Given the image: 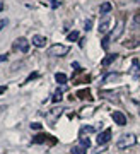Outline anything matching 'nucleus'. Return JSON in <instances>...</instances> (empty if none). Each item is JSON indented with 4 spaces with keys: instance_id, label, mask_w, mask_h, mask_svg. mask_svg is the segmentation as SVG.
<instances>
[{
    "instance_id": "obj_1",
    "label": "nucleus",
    "mask_w": 140,
    "mask_h": 154,
    "mask_svg": "<svg viewBox=\"0 0 140 154\" xmlns=\"http://www.w3.org/2000/svg\"><path fill=\"white\" fill-rule=\"evenodd\" d=\"M135 135L133 134H123V135H120L118 137V142H116V147L118 149H128V147H132L135 144Z\"/></svg>"
},
{
    "instance_id": "obj_2",
    "label": "nucleus",
    "mask_w": 140,
    "mask_h": 154,
    "mask_svg": "<svg viewBox=\"0 0 140 154\" xmlns=\"http://www.w3.org/2000/svg\"><path fill=\"white\" fill-rule=\"evenodd\" d=\"M68 51H70V48L67 46V45L56 43V45H51V46L48 48V55L50 57H65Z\"/></svg>"
},
{
    "instance_id": "obj_3",
    "label": "nucleus",
    "mask_w": 140,
    "mask_h": 154,
    "mask_svg": "<svg viewBox=\"0 0 140 154\" xmlns=\"http://www.w3.org/2000/svg\"><path fill=\"white\" fill-rule=\"evenodd\" d=\"M123 28H125V21H123V19H120V21L116 22L114 29L111 31V33H109V39H111V41L118 39L120 36H121V33H123Z\"/></svg>"
},
{
    "instance_id": "obj_4",
    "label": "nucleus",
    "mask_w": 140,
    "mask_h": 154,
    "mask_svg": "<svg viewBox=\"0 0 140 154\" xmlns=\"http://www.w3.org/2000/svg\"><path fill=\"white\" fill-rule=\"evenodd\" d=\"M14 50L17 51H22V53H27L29 51V41L26 38H17L14 41Z\"/></svg>"
},
{
    "instance_id": "obj_5",
    "label": "nucleus",
    "mask_w": 140,
    "mask_h": 154,
    "mask_svg": "<svg viewBox=\"0 0 140 154\" xmlns=\"http://www.w3.org/2000/svg\"><path fill=\"white\" fill-rule=\"evenodd\" d=\"M109 139H111V128H106L104 132H101V134H99V135H97L96 142L99 144V146H102V144L109 142Z\"/></svg>"
},
{
    "instance_id": "obj_6",
    "label": "nucleus",
    "mask_w": 140,
    "mask_h": 154,
    "mask_svg": "<svg viewBox=\"0 0 140 154\" xmlns=\"http://www.w3.org/2000/svg\"><path fill=\"white\" fill-rule=\"evenodd\" d=\"M108 31H109V14H104V17H102L101 22H99V33L106 34Z\"/></svg>"
},
{
    "instance_id": "obj_7",
    "label": "nucleus",
    "mask_w": 140,
    "mask_h": 154,
    "mask_svg": "<svg viewBox=\"0 0 140 154\" xmlns=\"http://www.w3.org/2000/svg\"><path fill=\"white\" fill-rule=\"evenodd\" d=\"M113 120H114V123H118L120 127L126 125V116H125L121 111H114L113 113Z\"/></svg>"
},
{
    "instance_id": "obj_8",
    "label": "nucleus",
    "mask_w": 140,
    "mask_h": 154,
    "mask_svg": "<svg viewBox=\"0 0 140 154\" xmlns=\"http://www.w3.org/2000/svg\"><path fill=\"white\" fill-rule=\"evenodd\" d=\"M46 41H48V39L44 38V36H41V34H34V36H32V45L38 46V48H43L44 45H46Z\"/></svg>"
},
{
    "instance_id": "obj_9",
    "label": "nucleus",
    "mask_w": 140,
    "mask_h": 154,
    "mask_svg": "<svg viewBox=\"0 0 140 154\" xmlns=\"http://www.w3.org/2000/svg\"><path fill=\"white\" fill-rule=\"evenodd\" d=\"M60 115H62V108H53V110L46 115V118L50 120V123H55V122H56V118H58Z\"/></svg>"
},
{
    "instance_id": "obj_10",
    "label": "nucleus",
    "mask_w": 140,
    "mask_h": 154,
    "mask_svg": "<svg viewBox=\"0 0 140 154\" xmlns=\"http://www.w3.org/2000/svg\"><path fill=\"white\" fill-rule=\"evenodd\" d=\"M116 58H118V55H116V53H109V55H106L104 58H102V62H101L102 67H109L114 60H116Z\"/></svg>"
},
{
    "instance_id": "obj_11",
    "label": "nucleus",
    "mask_w": 140,
    "mask_h": 154,
    "mask_svg": "<svg viewBox=\"0 0 140 154\" xmlns=\"http://www.w3.org/2000/svg\"><path fill=\"white\" fill-rule=\"evenodd\" d=\"M130 74H133L135 77L140 74V62H138V58H133L132 60V67H130Z\"/></svg>"
},
{
    "instance_id": "obj_12",
    "label": "nucleus",
    "mask_w": 140,
    "mask_h": 154,
    "mask_svg": "<svg viewBox=\"0 0 140 154\" xmlns=\"http://www.w3.org/2000/svg\"><path fill=\"white\" fill-rule=\"evenodd\" d=\"M86 151H87V147H86V146H82L81 142L72 147V154H86Z\"/></svg>"
},
{
    "instance_id": "obj_13",
    "label": "nucleus",
    "mask_w": 140,
    "mask_h": 154,
    "mask_svg": "<svg viewBox=\"0 0 140 154\" xmlns=\"http://www.w3.org/2000/svg\"><path fill=\"white\" fill-rule=\"evenodd\" d=\"M48 137H50V135H46V134H38L36 137L32 139V142H34V144H43V142L48 140Z\"/></svg>"
},
{
    "instance_id": "obj_14",
    "label": "nucleus",
    "mask_w": 140,
    "mask_h": 154,
    "mask_svg": "<svg viewBox=\"0 0 140 154\" xmlns=\"http://www.w3.org/2000/svg\"><path fill=\"white\" fill-rule=\"evenodd\" d=\"M120 74H108V75L102 77V82H109V81H118Z\"/></svg>"
},
{
    "instance_id": "obj_15",
    "label": "nucleus",
    "mask_w": 140,
    "mask_h": 154,
    "mask_svg": "<svg viewBox=\"0 0 140 154\" xmlns=\"http://www.w3.org/2000/svg\"><path fill=\"white\" fill-rule=\"evenodd\" d=\"M55 81H56L58 84H65L67 82V75L62 74V72H58V74H55Z\"/></svg>"
},
{
    "instance_id": "obj_16",
    "label": "nucleus",
    "mask_w": 140,
    "mask_h": 154,
    "mask_svg": "<svg viewBox=\"0 0 140 154\" xmlns=\"http://www.w3.org/2000/svg\"><path fill=\"white\" fill-rule=\"evenodd\" d=\"M62 98H63V91L62 89H56L53 94V103H58V101H62Z\"/></svg>"
},
{
    "instance_id": "obj_17",
    "label": "nucleus",
    "mask_w": 140,
    "mask_h": 154,
    "mask_svg": "<svg viewBox=\"0 0 140 154\" xmlns=\"http://www.w3.org/2000/svg\"><path fill=\"white\" fill-rule=\"evenodd\" d=\"M99 11H101V14H108V12L111 11V4H109V2H104Z\"/></svg>"
},
{
    "instance_id": "obj_18",
    "label": "nucleus",
    "mask_w": 140,
    "mask_h": 154,
    "mask_svg": "<svg viewBox=\"0 0 140 154\" xmlns=\"http://www.w3.org/2000/svg\"><path fill=\"white\" fill-rule=\"evenodd\" d=\"M94 132V127H91V125H84L81 128V135H84V134H92Z\"/></svg>"
},
{
    "instance_id": "obj_19",
    "label": "nucleus",
    "mask_w": 140,
    "mask_h": 154,
    "mask_svg": "<svg viewBox=\"0 0 140 154\" xmlns=\"http://www.w3.org/2000/svg\"><path fill=\"white\" fill-rule=\"evenodd\" d=\"M79 142H81L82 146H86L87 149L91 147V140H89V139H87V137H84V135H81V139H79Z\"/></svg>"
},
{
    "instance_id": "obj_20",
    "label": "nucleus",
    "mask_w": 140,
    "mask_h": 154,
    "mask_svg": "<svg viewBox=\"0 0 140 154\" xmlns=\"http://www.w3.org/2000/svg\"><path fill=\"white\" fill-rule=\"evenodd\" d=\"M67 39H68V41H75V39H79V33H77V31H72V33H68Z\"/></svg>"
},
{
    "instance_id": "obj_21",
    "label": "nucleus",
    "mask_w": 140,
    "mask_h": 154,
    "mask_svg": "<svg viewBox=\"0 0 140 154\" xmlns=\"http://www.w3.org/2000/svg\"><path fill=\"white\" fill-rule=\"evenodd\" d=\"M77 96H79L81 99H84V98H89V96H91V93L86 89V91H79V93H77Z\"/></svg>"
},
{
    "instance_id": "obj_22",
    "label": "nucleus",
    "mask_w": 140,
    "mask_h": 154,
    "mask_svg": "<svg viewBox=\"0 0 140 154\" xmlns=\"http://www.w3.org/2000/svg\"><path fill=\"white\" fill-rule=\"evenodd\" d=\"M109 41H111V39H109V36H106V38L102 39L101 46H102V48H104V50H106V48H108V45H109Z\"/></svg>"
},
{
    "instance_id": "obj_23",
    "label": "nucleus",
    "mask_w": 140,
    "mask_h": 154,
    "mask_svg": "<svg viewBox=\"0 0 140 154\" xmlns=\"http://www.w3.org/2000/svg\"><path fill=\"white\" fill-rule=\"evenodd\" d=\"M91 28H92V19H87L86 21V28L84 29H86V31H91Z\"/></svg>"
},
{
    "instance_id": "obj_24",
    "label": "nucleus",
    "mask_w": 140,
    "mask_h": 154,
    "mask_svg": "<svg viewBox=\"0 0 140 154\" xmlns=\"http://www.w3.org/2000/svg\"><path fill=\"white\" fill-rule=\"evenodd\" d=\"M133 22L137 24V26H140V12H137V14L133 16Z\"/></svg>"
},
{
    "instance_id": "obj_25",
    "label": "nucleus",
    "mask_w": 140,
    "mask_h": 154,
    "mask_svg": "<svg viewBox=\"0 0 140 154\" xmlns=\"http://www.w3.org/2000/svg\"><path fill=\"white\" fill-rule=\"evenodd\" d=\"M7 24H9V21H7V19H0V31L5 28Z\"/></svg>"
},
{
    "instance_id": "obj_26",
    "label": "nucleus",
    "mask_w": 140,
    "mask_h": 154,
    "mask_svg": "<svg viewBox=\"0 0 140 154\" xmlns=\"http://www.w3.org/2000/svg\"><path fill=\"white\" fill-rule=\"evenodd\" d=\"M38 75H39L38 72H32L31 75H29V77H27V79H26V82H29V81H32V79H36V77H38Z\"/></svg>"
},
{
    "instance_id": "obj_27",
    "label": "nucleus",
    "mask_w": 140,
    "mask_h": 154,
    "mask_svg": "<svg viewBox=\"0 0 140 154\" xmlns=\"http://www.w3.org/2000/svg\"><path fill=\"white\" fill-rule=\"evenodd\" d=\"M50 5L53 7V9H56V7H60V2H56V0H50Z\"/></svg>"
},
{
    "instance_id": "obj_28",
    "label": "nucleus",
    "mask_w": 140,
    "mask_h": 154,
    "mask_svg": "<svg viewBox=\"0 0 140 154\" xmlns=\"http://www.w3.org/2000/svg\"><path fill=\"white\" fill-rule=\"evenodd\" d=\"M31 128H34V130H39V128H41V123H38V122H36V123H31Z\"/></svg>"
},
{
    "instance_id": "obj_29",
    "label": "nucleus",
    "mask_w": 140,
    "mask_h": 154,
    "mask_svg": "<svg viewBox=\"0 0 140 154\" xmlns=\"http://www.w3.org/2000/svg\"><path fill=\"white\" fill-rule=\"evenodd\" d=\"M5 91H7V88H5V86H0V94H4Z\"/></svg>"
},
{
    "instance_id": "obj_30",
    "label": "nucleus",
    "mask_w": 140,
    "mask_h": 154,
    "mask_svg": "<svg viewBox=\"0 0 140 154\" xmlns=\"http://www.w3.org/2000/svg\"><path fill=\"white\" fill-rule=\"evenodd\" d=\"M7 60V55H0V63H2V62H5Z\"/></svg>"
}]
</instances>
